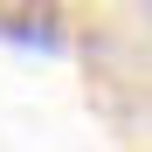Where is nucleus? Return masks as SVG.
<instances>
[{
  "mask_svg": "<svg viewBox=\"0 0 152 152\" xmlns=\"http://www.w3.org/2000/svg\"><path fill=\"white\" fill-rule=\"evenodd\" d=\"M0 35L35 42V48H62V14L56 7H0Z\"/></svg>",
  "mask_w": 152,
  "mask_h": 152,
  "instance_id": "f257e3e1",
  "label": "nucleus"
}]
</instances>
